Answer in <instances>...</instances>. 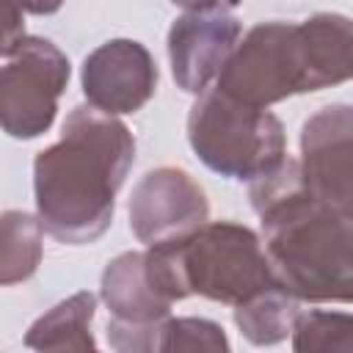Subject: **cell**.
Listing matches in <instances>:
<instances>
[{
    "instance_id": "6da1fadb",
    "label": "cell",
    "mask_w": 353,
    "mask_h": 353,
    "mask_svg": "<svg viewBox=\"0 0 353 353\" xmlns=\"http://www.w3.org/2000/svg\"><path fill=\"white\" fill-rule=\"evenodd\" d=\"M135 163L124 121L94 108L69 110L61 138L33 160V199L44 232L63 245L99 240L113 223L116 193Z\"/></svg>"
},
{
    "instance_id": "7a4b0ae2",
    "label": "cell",
    "mask_w": 353,
    "mask_h": 353,
    "mask_svg": "<svg viewBox=\"0 0 353 353\" xmlns=\"http://www.w3.org/2000/svg\"><path fill=\"white\" fill-rule=\"evenodd\" d=\"M248 199L276 281L301 303H353V218L306 190L301 160L248 182Z\"/></svg>"
},
{
    "instance_id": "3957f363",
    "label": "cell",
    "mask_w": 353,
    "mask_h": 353,
    "mask_svg": "<svg viewBox=\"0 0 353 353\" xmlns=\"http://www.w3.org/2000/svg\"><path fill=\"white\" fill-rule=\"evenodd\" d=\"M347 80H353V19L320 11L303 22L254 25L212 85L237 102L270 108Z\"/></svg>"
},
{
    "instance_id": "277c9868",
    "label": "cell",
    "mask_w": 353,
    "mask_h": 353,
    "mask_svg": "<svg viewBox=\"0 0 353 353\" xmlns=\"http://www.w3.org/2000/svg\"><path fill=\"white\" fill-rule=\"evenodd\" d=\"M146 270L171 303L201 295L237 306L279 284L262 237L234 221H207L182 240L146 245Z\"/></svg>"
},
{
    "instance_id": "5b68a950",
    "label": "cell",
    "mask_w": 353,
    "mask_h": 353,
    "mask_svg": "<svg viewBox=\"0 0 353 353\" xmlns=\"http://www.w3.org/2000/svg\"><path fill=\"white\" fill-rule=\"evenodd\" d=\"M188 143L218 176L254 182L287 157V132L268 108L245 105L215 85L196 94L188 113Z\"/></svg>"
},
{
    "instance_id": "8992f818",
    "label": "cell",
    "mask_w": 353,
    "mask_h": 353,
    "mask_svg": "<svg viewBox=\"0 0 353 353\" xmlns=\"http://www.w3.org/2000/svg\"><path fill=\"white\" fill-rule=\"evenodd\" d=\"M69 58L44 36H25L0 72V124L14 141L44 135L58 113V99L69 85Z\"/></svg>"
},
{
    "instance_id": "52a82bcc",
    "label": "cell",
    "mask_w": 353,
    "mask_h": 353,
    "mask_svg": "<svg viewBox=\"0 0 353 353\" xmlns=\"http://www.w3.org/2000/svg\"><path fill=\"white\" fill-rule=\"evenodd\" d=\"M301 174L317 201L353 218V105L331 102L303 121Z\"/></svg>"
},
{
    "instance_id": "ba28073f",
    "label": "cell",
    "mask_w": 353,
    "mask_h": 353,
    "mask_svg": "<svg viewBox=\"0 0 353 353\" xmlns=\"http://www.w3.org/2000/svg\"><path fill=\"white\" fill-rule=\"evenodd\" d=\"M130 229L143 245L182 240L210 221L207 190L176 165L146 171L127 204Z\"/></svg>"
},
{
    "instance_id": "9c48e42d",
    "label": "cell",
    "mask_w": 353,
    "mask_h": 353,
    "mask_svg": "<svg viewBox=\"0 0 353 353\" xmlns=\"http://www.w3.org/2000/svg\"><path fill=\"white\" fill-rule=\"evenodd\" d=\"M88 105L124 116L141 110L157 91V63L135 39H110L94 47L80 69Z\"/></svg>"
},
{
    "instance_id": "30bf717a",
    "label": "cell",
    "mask_w": 353,
    "mask_h": 353,
    "mask_svg": "<svg viewBox=\"0 0 353 353\" xmlns=\"http://www.w3.org/2000/svg\"><path fill=\"white\" fill-rule=\"evenodd\" d=\"M240 41V19L229 11H185L168 28V61L176 88L207 91Z\"/></svg>"
},
{
    "instance_id": "8fae6325",
    "label": "cell",
    "mask_w": 353,
    "mask_h": 353,
    "mask_svg": "<svg viewBox=\"0 0 353 353\" xmlns=\"http://www.w3.org/2000/svg\"><path fill=\"white\" fill-rule=\"evenodd\" d=\"M99 298L105 301L110 320L124 328H149L171 314V301L157 292L146 270V251H124L113 256L99 281Z\"/></svg>"
},
{
    "instance_id": "7c38bea8",
    "label": "cell",
    "mask_w": 353,
    "mask_h": 353,
    "mask_svg": "<svg viewBox=\"0 0 353 353\" xmlns=\"http://www.w3.org/2000/svg\"><path fill=\"white\" fill-rule=\"evenodd\" d=\"M94 314L97 295L80 290L36 317L25 334V345L33 350H97L91 334Z\"/></svg>"
},
{
    "instance_id": "4fadbf2b",
    "label": "cell",
    "mask_w": 353,
    "mask_h": 353,
    "mask_svg": "<svg viewBox=\"0 0 353 353\" xmlns=\"http://www.w3.org/2000/svg\"><path fill=\"white\" fill-rule=\"evenodd\" d=\"M298 312H301V301L292 292H287L281 284H273L268 290H259L248 301L237 303L232 317L240 334L251 345L268 347L292 336Z\"/></svg>"
},
{
    "instance_id": "5bb4252c",
    "label": "cell",
    "mask_w": 353,
    "mask_h": 353,
    "mask_svg": "<svg viewBox=\"0 0 353 353\" xmlns=\"http://www.w3.org/2000/svg\"><path fill=\"white\" fill-rule=\"evenodd\" d=\"M44 226L39 215L25 210H6L0 218V281L3 287L28 281L44 254Z\"/></svg>"
},
{
    "instance_id": "9a60e30c",
    "label": "cell",
    "mask_w": 353,
    "mask_h": 353,
    "mask_svg": "<svg viewBox=\"0 0 353 353\" xmlns=\"http://www.w3.org/2000/svg\"><path fill=\"white\" fill-rule=\"evenodd\" d=\"M292 350L298 353H353V314L301 309L295 317V328H292Z\"/></svg>"
},
{
    "instance_id": "2e32d148",
    "label": "cell",
    "mask_w": 353,
    "mask_h": 353,
    "mask_svg": "<svg viewBox=\"0 0 353 353\" xmlns=\"http://www.w3.org/2000/svg\"><path fill=\"white\" fill-rule=\"evenodd\" d=\"M179 350H210V353H229L226 331L207 317H165L157 325L154 353H179Z\"/></svg>"
},
{
    "instance_id": "e0dca14e",
    "label": "cell",
    "mask_w": 353,
    "mask_h": 353,
    "mask_svg": "<svg viewBox=\"0 0 353 353\" xmlns=\"http://www.w3.org/2000/svg\"><path fill=\"white\" fill-rule=\"evenodd\" d=\"M22 6L19 0H6V33H3V58L17 50V44L25 39V25H22Z\"/></svg>"
},
{
    "instance_id": "ac0fdd59",
    "label": "cell",
    "mask_w": 353,
    "mask_h": 353,
    "mask_svg": "<svg viewBox=\"0 0 353 353\" xmlns=\"http://www.w3.org/2000/svg\"><path fill=\"white\" fill-rule=\"evenodd\" d=\"M182 11H232L243 0H171Z\"/></svg>"
},
{
    "instance_id": "d6986e66",
    "label": "cell",
    "mask_w": 353,
    "mask_h": 353,
    "mask_svg": "<svg viewBox=\"0 0 353 353\" xmlns=\"http://www.w3.org/2000/svg\"><path fill=\"white\" fill-rule=\"evenodd\" d=\"M19 6H22L28 14H36V17H50V14L61 11L63 0H19Z\"/></svg>"
}]
</instances>
